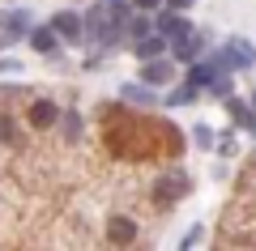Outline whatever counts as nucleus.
<instances>
[{
	"instance_id": "f257e3e1",
	"label": "nucleus",
	"mask_w": 256,
	"mask_h": 251,
	"mask_svg": "<svg viewBox=\"0 0 256 251\" xmlns=\"http://www.w3.org/2000/svg\"><path fill=\"white\" fill-rule=\"evenodd\" d=\"M102 145H107L116 158L128 162H150V158H175L184 149V136L175 124L150 115V111H124L107 107L102 115Z\"/></svg>"
},
{
	"instance_id": "f03ea898",
	"label": "nucleus",
	"mask_w": 256,
	"mask_h": 251,
	"mask_svg": "<svg viewBox=\"0 0 256 251\" xmlns=\"http://www.w3.org/2000/svg\"><path fill=\"white\" fill-rule=\"evenodd\" d=\"M188 175H166V179H158V183H150V200H154L158 209H171L175 200H184L188 196Z\"/></svg>"
},
{
	"instance_id": "7ed1b4c3",
	"label": "nucleus",
	"mask_w": 256,
	"mask_h": 251,
	"mask_svg": "<svg viewBox=\"0 0 256 251\" xmlns=\"http://www.w3.org/2000/svg\"><path fill=\"white\" fill-rule=\"evenodd\" d=\"M214 64H218V68H252L256 64V47L248 43V38H226V47L214 55Z\"/></svg>"
},
{
	"instance_id": "20e7f679",
	"label": "nucleus",
	"mask_w": 256,
	"mask_h": 251,
	"mask_svg": "<svg viewBox=\"0 0 256 251\" xmlns=\"http://www.w3.org/2000/svg\"><path fill=\"white\" fill-rule=\"evenodd\" d=\"M60 115H64V111L56 107L52 98H34V102H30V111H26L30 128H38V132H43V128H56V124H60Z\"/></svg>"
},
{
	"instance_id": "39448f33",
	"label": "nucleus",
	"mask_w": 256,
	"mask_h": 251,
	"mask_svg": "<svg viewBox=\"0 0 256 251\" xmlns=\"http://www.w3.org/2000/svg\"><path fill=\"white\" fill-rule=\"evenodd\" d=\"M30 17L22 9H13V13H0V43H9V38H22V34H30Z\"/></svg>"
},
{
	"instance_id": "423d86ee",
	"label": "nucleus",
	"mask_w": 256,
	"mask_h": 251,
	"mask_svg": "<svg viewBox=\"0 0 256 251\" xmlns=\"http://www.w3.org/2000/svg\"><path fill=\"white\" fill-rule=\"evenodd\" d=\"M52 26L60 30V38H68V43H82L86 38V17L82 13H56Z\"/></svg>"
},
{
	"instance_id": "0eeeda50",
	"label": "nucleus",
	"mask_w": 256,
	"mask_h": 251,
	"mask_svg": "<svg viewBox=\"0 0 256 251\" xmlns=\"http://www.w3.org/2000/svg\"><path fill=\"white\" fill-rule=\"evenodd\" d=\"M30 47H34L38 55H56L60 51V30L56 26H34L30 30Z\"/></svg>"
},
{
	"instance_id": "6e6552de",
	"label": "nucleus",
	"mask_w": 256,
	"mask_h": 251,
	"mask_svg": "<svg viewBox=\"0 0 256 251\" xmlns=\"http://www.w3.org/2000/svg\"><path fill=\"white\" fill-rule=\"evenodd\" d=\"M137 239V222L128 213H111V222H107V243H132Z\"/></svg>"
},
{
	"instance_id": "1a4fd4ad",
	"label": "nucleus",
	"mask_w": 256,
	"mask_h": 251,
	"mask_svg": "<svg viewBox=\"0 0 256 251\" xmlns=\"http://www.w3.org/2000/svg\"><path fill=\"white\" fill-rule=\"evenodd\" d=\"M158 34L180 38V34H192V26L180 17V9H166V4H162V13H158Z\"/></svg>"
},
{
	"instance_id": "9d476101",
	"label": "nucleus",
	"mask_w": 256,
	"mask_h": 251,
	"mask_svg": "<svg viewBox=\"0 0 256 251\" xmlns=\"http://www.w3.org/2000/svg\"><path fill=\"white\" fill-rule=\"evenodd\" d=\"M162 51H166V34H158V30L132 43V55H137L141 64H146V60H154V55H162Z\"/></svg>"
},
{
	"instance_id": "9b49d317",
	"label": "nucleus",
	"mask_w": 256,
	"mask_h": 251,
	"mask_svg": "<svg viewBox=\"0 0 256 251\" xmlns=\"http://www.w3.org/2000/svg\"><path fill=\"white\" fill-rule=\"evenodd\" d=\"M218 72H226V68H218L214 60H205V64L192 60V68H188V77H184V81H192V85L201 90V85H214V77H218Z\"/></svg>"
},
{
	"instance_id": "f8f14e48",
	"label": "nucleus",
	"mask_w": 256,
	"mask_h": 251,
	"mask_svg": "<svg viewBox=\"0 0 256 251\" xmlns=\"http://www.w3.org/2000/svg\"><path fill=\"white\" fill-rule=\"evenodd\" d=\"M171 51H175V60H196L201 55V38L196 34H180V38H171Z\"/></svg>"
},
{
	"instance_id": "ddd939ff",
	"label": "nucleus",
	"mask_w": 256,
	"mask_h": 251,
	"mask_svg": "<svg viewBox=\"0 0 256 251\" xmlns=\"http://www.w3.org/2000/svg\"><path fill=\"white\" fill-rule=\"evenodd\" d=\"M141 81H150V85H162V81H171V64L166 60H146V68H141Z\"/></svg>"
},
{
	"instance_id": "4468645a",
	"label": "nucleus",
	"mask_w": 256,
	"mask_h": 251,
	"mask_svg": "<svg viewBox=\"0 0 256 251\" xmlns=\"http://www.w3.org/2000/svg\"><path fill=\"white\" fill-rule=\"evenodd\" d=\"M192 98H196V85H192V81H188V85H180V90H171V94H166V102H171V107H188Z\"/></svg>"
},
{
	"instance_id": "2eb2a0df",
	"label": "nucleus",
	"mask_w": 256,
	"mask_h": 251,
	"mask_svg": "<svg viewBox=\"0 0 256 251\" xmlns=\"http://www.w3.org/2000/svg\"><path fill=\"white\" fill-rule=\"evenodd\" d=\"M124 98H128V102H146V107H154V90H146V85H124Z\"/></svg>"
},
{
	"instance_id": "dca6fc26",
	"label": "nucleus",
	"mask_w": 256,
	"mask_h": 251,
	"mask_svg": "<svg viewBox=\"0 0 256 251\" xmlns=\"http://www.w3.org/2000/svg\"><path fill=\"white\" fill-rule=\"evenodd\" d=\"M210 90H214V98H230V90H235V85H230V68L214 77V85H210Z\"/></svg>"
},
{
	"instance_id": "f3484780",
	"label": "nucleus",
	"mask_w": 256,
	"mask_h": 251,
	"mask_svg": "<svg viewBox=\"0 0 256 251\" xmlns=\"http://www.w3.org/2000/svg\"><path fill=\"white\" fill-rule=\"evenodd\" d=\"M64 132H68V141L82 136V115H77V111H64Z\"/></svg>"
},
{
	"instance_id": "a211bd4d",
	"label": "nucleus",
	"mask_w": 256,
	"mask_h": 251,
	"mask_svg": "<svg viewBox=\"0 0 256 251\" xmlns=\"http://www.w3.org/2000/svg\"><path fill=\"white\" fill-rule=\"evenodd\" d=\"M146 34H154L146 17H132V21H128V38H132V43H137V38H146Z\"/></svg>"
},
{
	"instance_id": "6ab92c4d",
	"label": "nucleus",
	"mask_w": 256,
	"mask_h": 251,
	"mask_svg": "<svg viewBox=\"0 0 256 251\" xmlns=\"http://www.w3.org/2000/svg\"><path fill=\"white\" fill-rule=\"evenodd\" d=\"M192 141L201 145V149H210V145H214V132H210L205 124H196V128H192Z\"/></svg>"
},
{
	"instance_id": "aec40b11",
	"label": "nucleus",
	"mask_w": 256,
	"mask_h": 251,
	"mask_svg": "<svg viewBox=\"0 0 256 251\" xmlns=\"http://www.w3.org/2000/svg\"><path fill=\"white\" fill-rule=\"evenodd\" d=\"M132 4H137V13H150V9H162L166 0H132Z\"/></svg>"
},
{
	"instance_id": "412c9836",
	"label": "nucleus",
	"mask_w": 256,
	"mask_h": 251,
	"mask_svg": "<svg viewBox=\"0 0 256 251\" xmlns=\"http://www.w3.org/2000/svg\"><path fill=\"white\" fill-rule=\"evenodd\" d=\"M218 153H222V158H230V153H235V136H222V141H218Z\"/></svg>"
},
{
	"instance_id": "4be33fe9",
	"label": "nucleus",
	"mask_w": 256,
	"mask_h": 251,
	"mask_svg": "<svg viewBox=\"0 0 256 251\" xmlns=\"http://www.w3.org/2000/svg\"><path fill=\"white\" fill-rule=\"evenodd\" d=\"M166 9H180L184 13V9H192V0H166Z\"/></svg>"
},
{
	"instance_id": "5701e85b",
	"label": "nucleus",
	"mask_w": 256,
	"mask_h": 251,
	"mask_svg": "<svg viewBox=\"0 0 256 251\" xmlns=\"http://www.w3.org/2000/svg\"><path fill=\"white\" fill-rule=\"evenodd\" d=\"M18 68H22L18 60H0V72H18Z\"/></svg>"
},
{
	"instance_id": "b1692460",
	"label": "nucleus",
	"mask_w": 256,
	"mask_h": 251,
	"mask_svg": "<svg viewBox=\"0 0 256 251\" xmlns=\"http://www.w3.org/2000/svg\"><path fill=\"white\" fill-rule=\"evenodd\" d=\"M252 107H256V90H252Z\"/></svg>"
}]
</instances>
